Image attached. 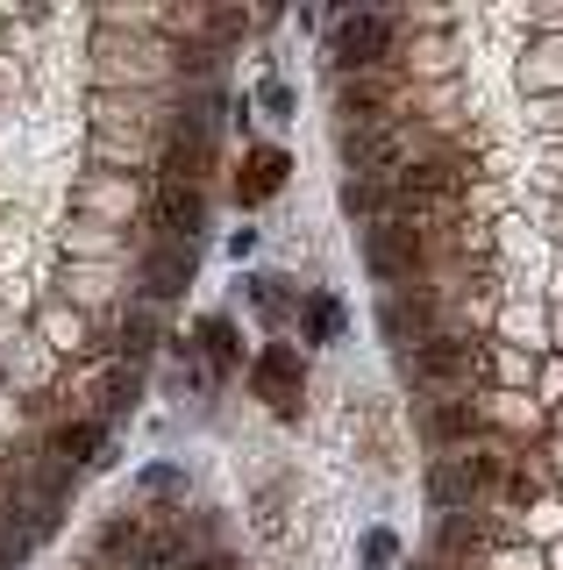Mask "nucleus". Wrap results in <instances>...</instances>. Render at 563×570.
<instances>
[{
  "label": "nucleus",
  "instance_id": "4",
  "mask_svg": "<svg viewBox=\"0 0 563 570\" xmlns=\"http://www.w3.org/2000/svg\"><path fill=\"white\" fill-rule=\"evenodd\" d=\"M492 485H500V463H492V456H464V463H435V478H428L435 507H456V513H464L471 499H485Z\"/></svg>",
  "mask_w": 563,
  "mask_h": 570
},
{
  "label": "nucleus",
  "instance_id": "8",
  "mask_svg": "<svg viewBox=\"0 0 563 570\" xmlns=\"http://www.w3.org/2000/svg\"><path fill=\"white\" fill-rule=\"evenodd\" d=\"M157 228H165V243L171 236H179V243H200V228H207L200 186H157Z\"/></svg>",
  "mask_w": 563,
  "mask_h": 570
},
{
  "label": "nucleus",
  "instance_id": "11",
  "mask_svg": "<svg viewBox=\"0 0 563 570\" xmlns=\"http://www.w3.org/2000/svg\"><path fill=\"white\" fill-rule=\"evenodd\" d=\"M286 171H293V157H286V150H250V157H243V178H236L243 207H264L278 186H286Z\"/></svg>",
  "mask_w": 563,
  "mask_h": 570
},
{
  "label": "nucleus",
  "instance_id": "16",
  "mask_svg": "<svg viewBox=\"0 0 563 570\" xmlns=\"http://www.w3.org/2000/svg\"><path fill=\"white\" fill-rule=\"evenodd\" d=\"M200 350H207V364H215V371H228V364H236V328H228V321L215 314V321H200Z\"/></svg>",
  "mask_w": 563,
  "mask_h": 570
},
{
  "label": "nucleus",
  "instance_id": "21",
  "mask_svg": "<svg viewBox=\"0 0 563 570\" xmlns=\"http://www.w3.org/2000/svg\"><path fill=\"white\" fill-rule=\"evenodd\" d=\"M121 335H129V356H150V350H157V314H150V307H136Z\"/></svg>",
  "mask_w": 563,
  "mask_h": 570
},
{
  "label": "nucleus",
  "instance_id": "13",
  "mask_svg": "<svg viewBox=\"0 0 563 570\" xmlns=\"http://www.w3.org/2000/svg\"><path fill=\"white\" fill-rule=\"evenodd\" d=\"M485 428V414L471 400H435L428 406V442H471Z\"/></svg>",
  "mask_w": 563,
  "mask_h": 570
},
{
  "label": "nucleus",
  "instance_id": "9",
  "mask_svg": "<svg viewBox=\"0 0 563 570\" xmlns=\"http://www.w3.org/2000/svg\"><path fill=\"white\" fill-rule=\"evenodd\" d=\"M336 150H343L349 171H385V165H399V129H385V121H372V129H343Z\"/></svg>",
  "mask_w": 563,
  "mask_h": 570
},
{
  "label": "nucleus",
  "instance_id": "6",
  "mask_svg": "<svg viewBox=\"0 0 563 570\" xmlns=\"http://www.w3.org/2000/svg\"><path fill=\"white\" fill-rule=\"evenodd\" d=\"M414 371H421V379H435V385H450V379H485V356L471 350V343H456V335H428V343L414 350Z\"/></svg>",
  "mask_w": 563,
  "mask_h": 570
},
{
  "label": "nucleus",
  "instance_id": "14",
  "mask_svg": "<svg viewBox=\"0 0 563 570\" xmlns=\"http://www.w3.org/2000/svg\"><path fill=\"white\" fill-rule=\"evenodd\" d=\"M50 450H58L65 463H100V450H108V421H72V428H58L50 435Z\"/></svg>",
  "mask_w": 563,
  "mask_h": 570
},
{
  "label": "nucleus",
  "instance_id": "15",
  "mask_svg": "<svg viewBox=\"0 0 563 570\" xmlns=\"http://www.w3.org/2000/svg\"><path fill=\"white\" fill-rule=\"evenodd\" d=\"M399 178V200H443V193H456V178L443 165H414V171H393Z\"/></svg>",
  "mask_w": 563,
  "mask_h": 570
},
{
  "label": "nucleus",
  "instance_id": "20",
  "mask_svg": "<svg viewBox=\"0 0 563 570\" xmlns=\"http://www.w3.org/2000/svg\"><path fill=\"white\" fill-rule=\"evenodd\" d=\"M336 299H307V314H300V328H307V343H328V335H336Z\"/></svg>",
  "mask_w": 563,
  "mask_h": 570
},
{
  "label": "nucleus",
  "instance_id": "1",
  "mask_svg": "<svg viewBox=\"0 0 563 570\" xmlns=\"http://www.w3.org/2000/svg\"><path fill=\"white\" fill-rule=\"evenodd\" d=\"M215 171V121L207 115H171L165 129V186H200Z\"/></svg>",
  "mask_w": 563,
  "mask_h": 570
},
{
  "label": "nucleus",
  "instance_id": "3",
  "mask_svg": "<svg viewBox=\"0 0 563 570\" xmlns=\"http://www.w3.org/2000/svg\"><path fill=\"white\" fill-rule=\"evenodd\" d=\"M364 264H372L378 278H414V272H421V228L378 222L372 236H364Z\"/></svg>",
  "mask_w": 563,
  "mask_h": 570
},
{
  "label": "nucleus",
  "instance_id": "12",
  "mask_svg": "<svg viewBox=\"0 0 563 570\" xmlns=\"http://www.w3.org/2000/svg\"><path fill=\"white\" fill-rule=\"evenodd\" d=\"M336 107H343V129H372L385 107H393V86L385 79H349L336 94Z\"/></svg>",
  "mask_w": 563,
  "mask_h": 570
},
{
  "label": "nucleus",
  "instance_id": "18",
  "mask_svg": "<svg viewBox=\"0 0 563 570\" xmlns=\"http://www.w3.org/2000/svg\"><path fill=\"white\" fill-rule=\"evenodd\" d=\"M478 542H485V534H478V521H471V513H443L435 549H450V557H456V549H478Z\"/></svg>",
  "mask_w": 563,
  "mask_h": 570
},
{
  "label": "nucleus",
  "instance_id": "7",
  "mask_svg": "<svg viewBox=\"0 0 563 570\" xmlns=\"http://www.w3.org/2000/svg\"><path fill=\"white\" fill-rule=\"evenodd\" d=\"M378 328H385V343H407V350H421L435 335V299L428 293H393L378 307Z\"/></svg>",
  "mask_w": 563,
  "mask_h": 570
},
{
  "label": "nucleus",
  "instance_id": "17",
  "mask_svg": "<svg viewBox=\"0 0 563 570\" xmlns=\"http://www.w3.org/2000/svg\"><path fill=\"white\" fill-rule=\"evenodd\" d=\"M129 406H136V371L121 364V371L100 379V414H129Z\"/></svg>",
  "mask_w": 563,
  "mask_h": 570
},
{
  "label": "nucleus",
  "instance_id": "22",
  "mask_svg": "<svg viewBox=\"0 0 563 570\" xmlns=\"http://www.w3.org/2000/svg\"><path fill=\"white\" fill-rule=\"evenodd\" d=\"M257 107H264V115H293V86L264 79V86H257Z\"/></svg>",
  "mask_w": 563,
  "mask_h": 570
},
{
  "label": "nucleus",
  "instance_id": "5",
  "mask_svg": "<svg viewBox=\"0 0 563 570\" xmlns=\"http://www.w3.org/2000/svg\"><path fill=\"white\" fill-rule=\"evenodd\" d=\"M250 379H257V400L271 406V414H300V356H293L286 343H271V350H264Z\"/></svg>",
  "mask_w": 563,
  "mask_h": 570
},
{
  "label": "nucleus",
  "instance_id": "2",
  "mask_svg": "<svg viewBox=\"0 0 563 570\" xmlns=\"http://www.w3.org/2000/svg\"><path fill=\"white\" fill-rule=\"evenodd\" d=\"M385 50H393V22L385 14H343L328 29V65L336 71H372Z\"/></svg>",
  "mask_w": 563,
  "mask_h": 570
},
{
  "label": "nucleus",
  "instance_id": "19",
  "mask_svg": "<svg viewBox=\"0 0 563 570\" xmlns=\"http://www.w3.org/2000/svg\"><path fill=\"white\" fill-rule=\"evenodd\" d=\"M100 557H136V549H144V534H136V521H100Z\"/></svg>",
  "mask_w": 563,
  "mask_h": 570
},
{
  "label": "nucleus",
  "instance_id": "10",
  "mask_svg": "<svg viewBox=\"0 0 563 570\" xmlns=\"http://www.w3.org/2000/svg\"><path fill=\"white\" fill-rule=\"evenodd\" d=\"M192 285V243H157L144 264V293L150 299H179Z\"/></svg>",
  "mask_w": 563,
  "mask_h": 570
}]
</instances>
